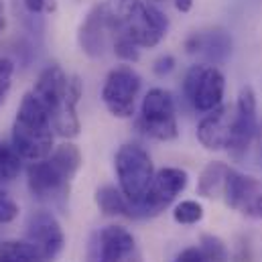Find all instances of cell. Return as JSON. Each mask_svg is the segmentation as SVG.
<instances>
[{"label": "cell", "instance_id": "8", "mask_svg": "<svg viewBox=\"0 0 262 262\" xmlns=\"http://www.w3.org/2000/svg\"><path fill=\"white\" fill-rule=\"evenodd\" d=\"M258 104H256V94L250 85H244L238 94L236 106H234V116H232V136L228 144V152L232 159L240 161L250 146L256 142L258 136Z\"/></svg>", "mask_w": 262, "mask_h": 262}, {"label": "cell", "instance_id": "15", "mask_svg": "<svg viewBox=\"0 0 262 262\" xmlns=\"http://www.w3.org/2000/svg\"><path fill=\"white\" fill-rule=\"evenodd\" d=\"M108 43H112V39H110V33H108L106 23L102 18L100 6L96 4L85 14V18L79 23V29H77V45H79L81 53H85L90 59H100V57L106 55Z\"/></svg>", "mask_w": 262, "mask_h": 262}, {"label": "cell", "instance_id": "5", "mask_svg": "<svg viewBox=\"0 0 262 262\" xmlns=\"http://www.w3.org/2000/svg\"><path fill=\"white\" fill-rule=\"evenodd\" d=\"M224 92H226V79L217 66L201 61L187 69L183 79V94L195 112L205 114L222 106Z\"/></svg>", "mask_w": 262, "mask_h": 262}, {"label": "cell", "instance_id": "12", "mask_svg": "<svg viewBox=\"0 0 262 262\" xmlns=\"http://www.w3.org/2000/svg\"><path fill=\"white\" fill-rule=\"evenodd\" d=\"M136 252L134 236L122 226H106L98 230L88 246L90 262H126Z\"/></svg>", "mask_w": 262, "mask_h": 262}, {"label": "cell", "instance_id": "6", "mask_svg": "<svg viewBox=\"0 0 262 262\" xmlns=\"http://www.w3.org/2000/svg\"><path fill=\"white\" fill-rule=\"evenodd\" d=\"M189 175L181 167H163L155 173L148 193L138 203H132V217H155L163 213L187 189Z\"/></svg>", "mask_w": 262, "mask_h": 262}, {"label": "cell", "instance_id": "26", "mask_svg": "<svg viewBox=\"0 0 262 262\" xmlns=\"http://www.w3.org/2000/svg\"><path fill=\"white\" fill-rule=\"evenodd\" d=\"M112 51H114V55L118 59H122L126 63H136L140 59V47L134 41L126 39V37L112 39Z\"/></svg>", "mask_w": 262, "mask_h": 262}, {"label": "cell", "instance_id": "14", "mask_svg": "<svg viewBox=\"0 0 262 262\" xmlns=\"http://www.w3.org/2000/svg\"><path fill=\"white\" fill-rule=\"evenodd\" d=\"M234 108L222 104L211 112H205L197 124V140L207 150H226L232 136Z\"/></svg>", "mask_w": 262, "mask_h": 262}, {"label": "cell", "instance_id": "17", "mask_svg": "<svg viewBox=\"0 0 262 262\" xmlns=\"http://www.w3.org/2000/svg\"><path fill=\"white\" fill-rule=\"evenodd\" d=\"M83 94V81L79 79V75H69V92L67 98L61 102V106L53 112L51 120H53V130L57 136L71 140L79 134V116H77V104L81 100Z\"/></svg>", "mask_w": 262, "mask_h": 262}, {"label": "cell", "instance_id": "3", "mask_svg": "<svg viewBox=\"0 0 262 262\" xmlns=\"http://www.w3.org/2000/svg\"><path fill=\"white\" fill-rule=\"evenodd\" d=\"M114 171L118 187L132 203H138L148 193L157 173L148 150L134 142H126L118 148L114 157Z\"/></svg>", "mask_w": 262, "mask_h": 262}, {"label": "cell", "instance_id": "32", "mask_svg": "<svg viewBox=\"0 0 262 262\" xmlns=\"http://www.w3.org/2000/svg\"><path fill=\"white\" fill-rule=\"evenodd\" d=\"M256 146H258V157H260V163H262V124L258 126V136H256Z\"/></svg>", "mask_w": 262, "mask_h": 262}, {"label": "cell", "instance_id": "30", "mask_svg": "<svg viewBox=\"0 0 262 262\" xmlns=\"http://www.w3.org/2000/svg\"><path fill=\"white\" fill-rule=\"evenodd\" d=\"M175 262H209L205 256H203V252L199 250V248H185L177 258Z\"/></svg>", "mask_w": 262, "mask_h": 262}, {"label": "cell", "instance_id": "25", "mask_svg": "<svg viewBox=\"0 0 262 262\" xmlns=\"http://www.w3.org/2000/svg\"><path fill=\"white\" fill-rule=\"evenodd\" d=\"M199 250L209 262H226L228 260V248L226 244L211 234H203L199 240Z\"/></svg>", "mask_w": 262, "mask_h": 262}, {"label": "cell", "instance_id": "2", "mask_svg": "<svg viewBox=\"0 0 262 262\" xmlns=\"http://www.w3.org/2000/svg\"><path fill=\"white\" fill-rule=\"evenodd\" d=\"M53 140L55 130L49 110L33 92H27L12 122L10 144L25 161H41L51 155Z\"/></svg>", "mask_w": 262, "mask_h": 262}, {"label": "cell", "instance_id": "29", "mask_svg": "<svg viewBox=\"0 0 262 262\" xmlns=\"http://www.w3.org/2000/svg\"><path fill=\"white\" fill-rule=\"evenodd\" d=\"M177 66V61H175V57L173 55H161L159 59H155V63H152V73L157 75V77H167L169 73H173V69Z\"/></svg>", "mask_w": 262, "mask_h": 262}, {"label": "cell", "instance_id": "27", "mask_svg": "<svg viewBox=\"0 0 262 262\" xmlns=\"http://www.w3.org/2000/svg\"><path fill=\"white\" fill-rule=\"evenodd\" d=\"M12 73H14V61L8 57H0V108L4 106L6 94L10 92Z\"/></svg>", "mask_w": 262, "mask_h": 262}, {"label": "cell", "instance_id": "16", "mask_svg": "<svg viewBox=\"0 0 262 262\" xmlns=\"http://www.w3.org/2000/svg\"><path fill=\"white\" fill-rule=\"evenodd\" d=\"M31 92L43 102V106L53 116V112L61 106V102L67 98L69 75L61 69V66L51 63V66H47L39 73V77H37V81H35Z\"/></svg>", "mask_w": 262, "mask_h": 262}, {"label": "cell", "instance_id": "9", "mask_svg": "<svg viewBox=\"0 0 262 262\" xmlns=\"http://www.w3.org/2000/svg\"><path fill=\"white\" fill-rule=\"evenodd\" d=\"M27 185L35 199L63 207L69 197L71 179L55 165L51 157H45L41 161H31L27 167Z\"/></svg>", "mask_w": 262, "mask_h": 262}, {"label": "cell", "instance_id": "20", "mask_svg": "<svg viewBox=\"0 0 262 262\" xmlns=\"http://www.w3.org/2000/svg\"><path fill=\"white\" fill-rule=\"evenodd\" d=\"M23 8V23L31 33L43 31V14L57 10V0H16Z\"/></svg>", "mask_w": 262, "mask_h": 262}, {"label": "cell", "instance_id": "22", "mask_svg": "<svg viewBox=\"0 0 262 262\" xmlns=\"http://www.w3.org/2000/svg\"><path fill=\"white\" fill-rule=\"evenodd\" d=\"M0 262H45V258L27 240H8L0 246Z\"/></svg>", "mask_w": 262, "mask_h": 262}, {"label": "cell", "instance_id": "23", "mask_svg": "<svg viewBox=\"0 0 262 262\" xmlns=\"http://www.w3.org/2000/svg\"><path fill=\"white\" fill-rule=\"evenodd\" d=\"M23 157L14 150L12 144L0 140V183H10L18 177L23 169Z\"/></svg>", "mask_w": 262, "mask_h": 262}, {"label": "cell", "instance_id": "19", "mask_svg": "<svg viewBox=\"0 0 262 262\" xmlns=\"http://www.w3.org/2000/svg\"><path fill=\"white\" fill-rule=\"evenodd\" d=\"M96 205L104 215H124L132 217V201L122 193L120 187L102 185L96 191Z\"/></svg>", "mask_w": 262, "mask_h": 262}, {"label": "cell", "instance_id": "28", "mask_svg": "<svg viewBox=\"0 0 262 262\" xmlns=\"http://www.w3.org/2000/svg\"><path fill=\"white\" fill-rule=\"evenodd\" d=\"M18 215V205L14 199L6 195V193H0V224H10L14 222Z\"/></svg>", "mask_w": 262, "mask_h": 262}, {"label": "cell", "instance_id": "7", "mask_svg": "<svg viewBox=\"0 0 262 262\" xmlns=\"http://www.w3.org/2000/svg\"><path fill=\"white\" fill-rule=\"evenodd\" d=\"M142 79L132 66H116L102 85V102L114 118H132Z\"/></svg>", "mask_w": 262, "mask_h": 262}, {"label": "cell", "instance_id": "18", "mask_svg": "<svg viewBox=\"0 0 262 262\" xmlns=\"http://www.w3.org/2000/svg\"><path fill=\"white\" fill-rule=\"evenodd\" d=\"M228 171H230V167L226 163H222V161L207 163L203 167L199 179H197V195L205 197V199L222 195L224 183H226V177H228Z\"/></svg>", "mask_w": 262, "mask_h": 262}, {"label": "cell", "instance_id": "4", "mask_svg": "<svg viewBox=\"0 0 262 262\" xmlns=\"http://www.w3.org/2000/svg\"><path fill=\"white\" fill-rule=\"evenodd\" d=\"M136 126L155 140L161 142L175 140L179 136V126H177V108L173 94L163 88L148 90L142 98Z\"/></svg>", "mask_w": 262, "mask_h": 262}, {"label": "cell", "instance_id": "1", "mask_svg": "<svg viewBox=\"0 0 262 262\" xmlns=\"http://www.w3.org/2000/svg\"><path fill=\"white\" fill-rule=\"evenodd\" d=\"M102 18L108 27L110 39L126 37L134 41L140 49L157 47L167 31L169 18L152 2L144 0H102L100 4Z\"/></svg>", "mask_w": 262, "mask_h": 262}, {"label": "cell", "instance_id": "31", "mask_svg": "<svg viewBox=\"0 0 262 262\" xmlns=\"http://www.w3.org/2000/svg\"><path fill=\"white\" fill-rule=\"evenodd\" d=\"M173 4L179 12H189L191 6H193V0H173Z\"/></svg>", "mask_w": 262, "mask_h": 262}, {"label": "cell", "instance_id": "11", "mask_svg": "<svg viewBox=\"0 0 262 262\" xmlns=\"http://www.w3.org/2000/svg\"><path fill=\"white\" fill-rule=\"evenodd\" d=\"M222 197L230 209L240 211L250 220L262 222V183L230 167Z\"/></svg>", "mask_w": 262, "mask_h": 262}, {"label": "cell", "instance_id": "33", "mask_svg": "<svg viewBox=\"0 0 262 262\" xmlns=\"http://www.w3.org/2000/svg\"><path fill=\"white\" fill-rule=\"evenodd\" d=\"M152 2H165V0H152Z\"/></svg>", "mask_w": 262, "mask_h": 262}, {"label": "cell", "instance_id": "10", "mask_svg": "<svg viewBox=\"0 0 262 262\" xmlns=\"http://www.w3.org/2000/svg\"><path fill=\"white\" fill-rule=\"evenodd\" d=\"M27 242L45 258L55 262L66 248V234L51 211H35L27 220Z\"/></svg>", "mask_w": 262, "mask_h": 262}, {"label": "cell", "instance_id": "24", "mask_svg": "<svg viewBox=\"0 0 262 262\" xmlns=\"http://www.w3.org/2000/svg\"><path fill=\"white\" fill-rule=\"evenodd\" d=\"M173 220L181 226H193L203 220V205L195 199L179 201L173 209Z\"/></svg>", "mask_w": 262, "mask_h": 262}, {"label": "cell", "instance_id": "21", "mask_svg": "<svg viewBox=\"0 0 262 262\" xmlns=\"http://www.w3.org/2000/svg\"><path fill=\"white\" fill-rule=\"evenodd\" d=\"M49 157L55 161V165L66 173L71 181L75 179V175H77V171L81 169V163H83V157H81L79 148L69 140L61 142L59 146H55Z\"/></svg>", "mask_w": 262, "mask_h": 262}, {"label": "cell", "instance_id": "13", "mask_svg": "<svg viewBox=\"0 0 262 262\" xmlns=\"http://www.w3.org/2000/svg\"><path fill=\"white\" fill-rule=\"evenodd\" d=\"M183 47H185V51L189 55L201 57L203 63L220 66L232 53V37L224 29L199 31V33H191L185 39V45Z\"/></svg>", "mask_w": 262, "mask_h": 262}]
</instances>
